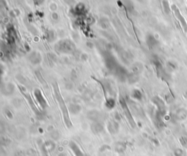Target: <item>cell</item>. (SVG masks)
Here are the masks:
<instances>
[{
    "label": "cell",
    "mask_w": 187,
    "mask_h": 156,
    "mask_svg": "<svg viewBox=\"0 0 187 156\" xmlns=\"http://www.w3.org/2000/svg\"><path fill=\"white\" fill-rule=\"evenodd\" d=\"M54 93H55V96H56V100L58 101L59 106L61 108V112H62V115H63V117H64V121L65 123L66 126L68 128H70L72 126V123L71 122L70 118V116H69V112H68V109L67 107V106L65 104V102L64 101L62 96H61L60 92L59 91V88H58V86H54Z\"/></svg>",
    "instance_id": "1"
},
{
    "label": "cell",
    "mask_w": 187,
    "mask_h": 156,
    "mask_svg": "<svg viewBox=\"0 0 187 156\" xmlns=\"http://www.w3.org/2000/svg\"><path fill=\"white\" fill-rule=\"evenodd\" d=\"M119 102H120V104H121L122 110H123L124 112V114H125V115H126V118H127V120L129 121L130 126H131V128H135V126H136V125H135V122L134 119H133V117H132V116H131V112H130V111L129 110V107H128V106L126 104V102L125 101V100H124V99L123 97H120V99H119Z\"/></svg>",
    "instance_id": "2"
},
{
    "label": "cell",
    "mask_w": 187,
    "mask_h": 156,
    "mask_svg": "<svg viewBox=\"0 0 187 156\" xmlns=\"http://www.w3.org/2000/svg\"><path fill=\"white\" fill-rule=\"evenodd\" d=\"M34 93H35V96L36 99H37V101L39 103V104L40 105V106L42 109H45L46 106H47V102H46L45 98L42 96L41 91L39 89H36L35 92H34Z\"/></svg>",
    "instance_id": "3"
},
{
    "label": "cell",
    "mask_w": 187,
    "mask_h": 156,
    "mask_svg": "<svg viewBox=\"0 0 187 156\" xmlns=\"http://www.w3.org/2000/svg\"><path fill=\"white\" fill-rule=\"evenodd\" d=\"M72 46H73V44L70 41H62L59 44V50L63 51V52H67V51L71 52L72 50H74Z\"/></svg>",
    "instance_id": "4"
},
{
    "label": "cell",
    "mask_w": 187,
    "mask_h": 156,
    "mask_svg": "<svg viewBox=\"0 0 187 156\" xmlns=\"http://www.w3.org/2000/svg\"><path fill=\"white\" fill-rule=\"evenodd\" d=\"M69 147H70V148L71 149V150H72V152H73V154L75 155V156H84L83 152L81 151L80 147H78V145L76 144L75 141H70Z\"/></svg>",
    "instance_id": "5"
},
{
    "label": "cell",
    "mask_w": 187,
    "mask_h": 156,
    "mask_svg": "<svg viewBox=\"0 0 187 156\" xmlns=\"http://www.w3.org/2000/svg\"><path fill=\"white\" fill-rule=\"evenodd\" d=\"M91 129H92V131L94 132L95 134H98V133H100L103 130V126H102L100 123H94L91 127Z\"/></svg>",
    "instance_id": "6"
},
{
    "label": "cell",
    "mask_w": 187,
    "mask_h": 156,
    "mask_svg": "<svg viewBox=\"0 0 187 156\" xmlns=\"http://www.w3.org/2000/svg\"><path fill=\"white\" fill-rule=\"evenodd\" d=\"M70 111L73 113V114H77L78 112H79L81 111V107L80 106L76 105V104H72L70 106Z\"/></svg>",
    "instance_id": "7"
},
{
    "label": "cell",
    "mask_w": 187,
    "mask_h": 156,
    "mask_svg": "<svg viewBox=\"0 0 187 156\" xmlns=\"http://www.w3.org/2000/svg\"><path fill=\"white\" fill-rule=\"evenodd\" d=\"M106 106L108 108L112 109L115 106V101H114V99H113L111 98V99H107L106 101Z\"/></svg>",
    "instance_id": "8"
},
{
    "label": "cell",
    "mask_w": 187,
    "mask_h": 156,
    "mask_svg": "<svg viewBox=\"0 0 187 156\" xmlns=\"http://www.w3.org/2000/svg\"><path fill=\"white\" fill-rule=\"evenodd\" d=\"M132 96L135 99H140L142 97V95H141V93H140V91H138V90H135L134 92H133V94H132Z\"/></svg>",
    "instance_id": "9"
},
{
    "label": "cell",
    "mask_w": 187,
    "mask_h": 156,
    "mask_svg": "<svg viewBox=\"0 0 187 156\" xmlns=\"http://www.w3.org/2000/svg\"><path fill=\"white\" fill-rule=\"evenodd\" d=\"M116 150L118 152H124V150H125V145H124L123 143H119V144L116 145Z\"/></svg>",
    "instance_id": "10"
}]
</instances>
